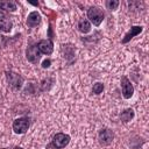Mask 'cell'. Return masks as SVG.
Returning a JSON list of instances; mask_svg holds the SVG:
<instances>
[{
    "mask_svg": "<svg viewBox=\"0 0 149 149\" xmlns=\"http://www.w3.org/2000/svg\"><path fill=\"white\" fill-rule=\"evenodd\" d=\"M50 64H51V61H50V59H45V61H43V63H42V68L47 69V68L50 66Z\"/></svg>",
    "mask_w": 149,
    "mask_h": 149,
    "instance_id": "e0dca14e",
    "label": "cell"
},
{
    "mask_svg": "<svg viewBox=\"0 0 149 149\" xmlns=\"http://www.w3.org/2000/svg\"><path fill=\"white\" fill-rule=\"evenodd\" d=\"M6 77H7V81L8 84L10 85V87H13L14 90H20L22 87V84H23V78L15 73V72H6Z\"/></svg>",
    "mask_w": 149,
    "mask_h": 149,
    "instance_id": "3957f363",
    "label": "cell"
},
{
    "mask_svg": "<svg viewBox=\"0 0 149 149\" xmlns=\"http://www.w3.org/2000/svg\"><path fill=\"white\" fill-rule=\"evenodd\" d=\"M30 126V120L27 116H22V118H17L13 121V130L16 134H23L28 130Z\"/></svg>",
    "mask_w": 149,
    "mask_h": 149,
    "instance_id": "6da1fadb",
    "label": "cell"
},
{
    "mask_svg": "<svg viewBox=\"0 0 149 149\" xmlns=\"http://www.w3.org/2000/svg\"><path fill=\"white\" fill-rule=\"evenodd\" d=\"M12 21L8 19V16L0 12V30L1 31H5V33H9L10 29H12Z\"/></svg>",
    "mask_w": 149,
    "mask_h": 149,
    "instance_id": "9c48e42d",
    "label": "cell"
},
{
    "mask_svg": "<svg viewBox=\"0 0 149 149\" xmlns=\"http://www.w3.org/2000/svg\"><path fill=\"white\" fill-rule=\"evenodd\" d=\"M87 17L94 26H99L104 20V13L99 7L92 6L87 9Z\"/></svg>",
    "mask_w": 149,
    "mask_h": 149,
    "instance_id": "7a4b0ae2",
    "label": "cell"
},
{
    "mask_svg": "<svg viewBox=\"0 0 149 149\" xmlns=\"http://www.w3.org/2000/svg\"><path fill=\"white\" fill-rule=\"evenodd\" d=\"M37 48L40 50L41 54L44 55H51L52 50H54V44L50 40H42L37 43Z\"/></svg>",
    "mask_w": 149,
    "mask_h": 149,
    "instance_id": "ba28073f",
    "label": "cell"
},
{
    "mask_svg": "<svg viewBox=\"0 0 149 149\" xmlns=\"http://www.w3.org/2000/svg\"><path fill=\"white\" fill-rule=\"evenodd\" d=\"M113 139H114V134L108 128L101 129L99 132V134H98V140H99V143L101 146H108V144H111L112 141H113Z\"/></svg>",
    "mask_w": 149,
    "mask_h": 149,
    "instance_id": "8992f818",
    "label": "cell"
},
{
    "mask_svg": "<svg viewBox=\"0 0 149 149\" xmlns=\"http://www.w3.org/2000/svg\"><path fill=\"white\" fill-rule=\"evenodd\" d=\"M41 23V15L38 12H31L27 17V26L28 27H36Z\"/></svg>",
    "mask_w": 149,
    "mask_h": 149,
    "instance_id": "8fae6325",
    "label": "cell"
},
{
    "mask_svg": "<svg viewBox=\"0 0 149 149\" xmlns=\"http://www.w3.org/2000/svg\"><path fill=\"white\" fill-rule=\"evenodd\" d=\"M102 91H104V84L102 83H95L92 87V92L94 94H100V93H102Z\"/></svg>",
    "mask_w": 149,
    "mask_h": 149,
    "instance_id": "9a60e30c",
    "label": "cell"
},
{
    "mask_svg": "<svg viewBox=\"0 0 149 149\" xmlns=\"http://www.w3.org/2000/svg\"><path fill=\"white\" fill-rule=\"evenodd\" d=\"M118 6H119V1L118 0H108V1H106V7L108 9H111V10H115L118 8Z\"/></svg>",
    "mask_w": 149,
    "mask_h": 149,
    "instance_id": "2e32d148",
    "label": "cell"
},
{
    "mask_svg": "<svg viewBox=\"0 0 149 149\" xmlns=\"http://www.w3.org/2000/svg\"><path fill=\"white\" fill-rule=\"evenodd\" d=\"M133 118H134V111H133L132 108H127V109H125V111L120 114V119H121V121L125 122V123L129 122Z\"/></svg>",
    "mask_w": 149,
    "mask_h": 149,
    "instance_id": "4fadbf2b",
    "label": "cell"
},
{
    "mask_svg": "<svg viewBox=\"0 0 149 149\" xmlns=\"http://www.w3.org/2000/svg\"><path fill=\"white\" fill-rule=\"evenodd\" d=\"M143 30V27L142 26H133V27H130V30L125 35V37L122 38V43L125 44V43H127V42H129L134 36H136V35H139L141 31Z\"/></svg>",
    "mask_w": 149,
    "mask_h": 149,
    "instance_id": "30bf717a",
    "label": "cell"
},
{
    "mask_svg": "<svg viewBox=\"0 0 149 149\" xmlns=\"http://www.w3.org/2000/svg\"><path fill=\"white\" fill-rule=\"evenodd\" d=\"M13 149H22L21 147H15V148H13Z\"/></svg>",
    "mask_w": 149,
    "mask_h": 149,
    "instance_id": "ac0fdd59",
    "label": "cell"
},
{
    "mask_svg": "<svg viewBox=\"0 0 149 149\" xmlns=\"http://www.w3.org/2000/svg\"><path fill=\"white\" fill-rule=\"evenodd\" d=\"M70 142V136L64 133H57L52 139V146L56 149H63L65 148Z\"/></svg>",
    "mask_w": 149,
    "mask_h": 149,
    "instance_id": "277c9868",
    "label": "cell"
},
{
    "mask_svg": "<svg viewBox=\"0 0 149 149\" xmlns=\"http://www.w3.org/2000/svg\"><path fill=\"white\" fill-rule=\"evenodd\" d=\"M0 9H5L8 12H15L16 3L14 1H0Z\"/></svg>",
    "mask_w": 149,
    "mask_h": 149,
    "instance_id": "5bb4252c",
    "label": "cell"
},
{
    "mask_svg": "<svg viewBox=\"0 0 149 149\" xmlns=\"http://www.w3.org/2000/svg\"><path fill=\"white\" fill-rule=\"evenodd\" d=\"M121 91H122V95L125 99L132 98V95L134 93V87H133L130 80L126 76L121 77Z\"/></svg>",
    "mask_w": 149,
    "mask_h": 149,
    "instance_id": "5b68a950",
    "label": "cell"
},
{
    "mask_svg": "<svg viewBox=\"0 0 149 149\" xmlns=\"http://www.w3.org/2000/svg\"><path fill=\"white\" fill-rule=\"evenodd\" d=\"M26 57H27V59H28L30 63L36 64V63L40 61V58H41V52H40L37 45H31V47H29V48L27 49V51H26Z\"/></svg>",
    "mask_w": 149,
    "mask_h": 149,
    "instance_id": "52a82bcc",
    "label": "cell"
},
{
    "mask_svg": "<svg viewBox=\"0 0 149 149\" xmlns=\"http://www.w3.org/2000/svg\"><path fill=\"white\" fill-rule=\"evenodd\" d=\"M78 30L83 34H87L91 30V23L86 19H80L78 22Z\"/></svg>",
    "mask_w": 149,
    "mask_h": 149,
    "instance_id": "7c38bea8",
    "label": "cell"
}]
</instances>
